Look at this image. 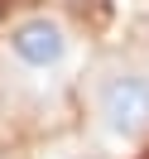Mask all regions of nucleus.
<instances>
[{
  "mask_svg": "<svg viewBox=\"0 0 149 159\" xmlns=\"http://www.w3.org/2000/svg\"><path fill=\"white\" fill-rule=\"evenodd\" d=\"M91 111L111 140H139L149 130V72L106 68L91 87Z\"/></svg>",
  "mask_w": 149,
  "mask_h": 159,
  "instance_id": "obj_1",
  "label": "nucleus"
},
{
  "mask_svg": "<svg viewBox=\"0 0 149 159\" xmlns=\"http://www.w3.org/2000/svg\"><path fill=\"white\" fill-rule=\"evenodd\" d=\"M5 48H10V58L20 63V68H29V72H53V68L68 63L72 39H68V29H63L58 20H48V15H29V20H20V24L10 29Z\"/></svg>",
  "mask_w": 149,
  "mask_h": 159,
  "instance_id": "obj_2",
  "label": "nucleus"
},
{
  "mask_svg": "<svg viewBox=\"0 0 149 159\" xmlns=\"http://www.w3.org/2000/svg\"><path fill=\"white\" fill-rule=\"evenodd\" d=\"M53 159H106L101 149H91V145H63Z\"/></svg>",
  "mask_w": 149,
  "mask_h": 159,
  "instance_id": "obj_3",
  "label": "nucleus"
}]
</instances>
